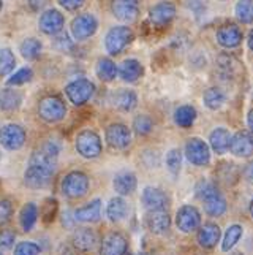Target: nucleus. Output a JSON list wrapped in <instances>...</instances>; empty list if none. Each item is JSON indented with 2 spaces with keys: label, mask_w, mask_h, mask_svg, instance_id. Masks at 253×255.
Here are the masks:
<instances>
[{
  "label": "nucleus",
  "mask_w": 253,
  "mask_h": 255,
  "mask_svg": "<svg viewBox=\"0 0 253 255\" xmlns=\"http://www.w3.org/2000/svg\"><path fill=\"white\" fill-rule=\"evenodd\" d=\"M0 255H3V254H2V252H0Z\"/></svg>",
  "instance_id": "obj_55"
},
{
  "label": "nucleus",
  "mask_w": 253,
  "mask_h": 255,
  "mask_svg": "<svg viewBox=\"0 0 253 255\" xmlns=\"http://www.w3.org/2000/svg\"><path fill=\"white\" fill-rule=\"evenodd\" d=\"M57 168V159L45 151H37L30 155L29 165L24 173V182L30 189H43L49 186Z\"/></svg>",
  "instance_id": "obj_1"
},
{
  "label": "nucleus",
  "mask_w": 253,
  "mask_h": 255,
  "mask_svg": "<svg viewBox=\"0 0 253 255\" xmlns=\"http://www.w3.org/2000/svg\"><path fill=\"white\" fill-rule=\"evenodd\" d=\"M191 2H195V0H191Z\"/></svg>",
  "instance_id": "obj_56"
},
{
  "label": "nucleus",
  "mask_w": 253,
  "mask_h": 255,
  "mask_svg": "<svg viewBox=\"0 0 253 255\" xmlns=\"http://www.w3.org/2000/svg\"><path fill=\"white\" fill-rule=\"evenodd\" d=\"M112 102H114V107L120 111H133L136 108L138 105V97L133 91L130 89H120L119 92L114 94V99H112Z\"/></svg>",
  "instance_id": "obj_28"
},
{
  "label": "nucleus",
  "mask_w": 253,
  "mask_h": 255,
  "mask_svg": "<svg viewBox=\"0 0 253 255\" xmlns=\"http://www.w3.org/2000/svg\"><path fill=\"white\" fill-rule=\"evenodd\" d=\"M16 233L13 230H0V249L8 251L14 246Z\"/></svg>",
  "instance_id": "obj_45"
},
{
  "label": "nucleus",
  "mask_w": 253,
  "mask_h": 255,
  "mask_svg": "<svg viewBox=\"0 0 253 255\" xmlns=\"http://www.w3.org/2000/svg\"><path fill=\"white\" fill-rule=\"evenodd\" d=\"M230 143H231V135L223 127L212 130L211 135H209V144H211L212 151L220 155L225 154L226 151H230Z\"/></svg>",
  "instance_id": "obj_25"
},
{
  "label": "nucleus",
  "mask_w": 253,
  "mask_h": 255,
  "mask_svg": "<svg viewBox=\"0 0 253 255\" xmlns=\"http://www.w3.org/2000/svg\"><path fill=\"white\" fill-rule=\"evenodd\" d=\"M204 209H206V213L209 216L220 217L222 214H225V211H226V201H225V198L222 195L214 197L211 200L204 201Z\"/></svg>",
  "instance_id": "obj_38"
},
{
  "label": "nucleus",
  "mask_w": 253,
  "mask_h": 255,
  "mask_svg": "<svg viewBox=\"0 0 253 255\" xmlns=\"http://www.w3.org/2000/svg\"><path fill=\"white\" fill-rule=\"evenodd\" d=\"M93 92H95L93 83L85 80V78L75 80L70 84H67V87H65V94L68 97V100L73 105H76V107H80V105H84V103L89 102L92 99Z\"/></svg>",
  "instance_id": "obj_5"
},
{
  "label": "nucleus",
  "mask_w": 253,
  "mask_h": 255,
  "mask_svg": "<svg viewBox=\"0 0 253 255\" xmlns=\"http://www.w3.org/2000/svg\"><path fill=\"white\" fill-rule=\"evenodd\" d=\"M128 214V205L122 197H114L109 200L106 206V216L111 222H120L124 221Z\"/></svg>",
  "instance_id": "obj_26"
},
{
  "label": "nucleus",
  "mask_w": 253,
  "mask_h": 255,
  "mask_svg": "<svg viewBox=\"0 0 253 255\" xmlns=\"http://www.w3.org/2000/svg\"><path fill=\"white\" fill-rule=\"evenodd\" d=\"M25 143V130L17 124H6L0 128V144L6 151H17Z\"/></svg>",
  "instance_id": "obj_10"
},
{
  "label": "nucleus",
  "mask_w": 253,
  "mask_h": 255,
  "mask_svg": "<svg viewBox=\"0 0 253 255\" xmlns=\"http://www.w3.org/2000/svg\"><path fill=\"white\" fill-rule=\"evenodd\" d=\"M21 54L24 59L27 60H35L40 54H41V49H43V45L41 41L37 40V38H25L22 43H21Z\"/></svg>",
  "instance_id": "obj_34"
},
{
  "label": "nucleus",
  "mask_w": 253,
  "mask_h": 255,
  "mask_svg": "<svg viewBox=\"0 0 253 255\" xmlns=\"http://www.w3.org/2000/svg\"><path fill=\"white\" fill-rule=\"evenodd\" d=\"M38 221V208L35 203H27L24 205L19 214V224L22 227L24 232H32V228L35 227Z\"/></svg>",
  "instance_id": "obj_31"
},
{
  "label": "nucleus",
  "mask_w": 253,
  "mask_h": 255,
  "mask_svg": "<svg viewBox=\"0 0 253 255\" xmlns=\"http://www.w3.org/2000/svg\"><path fill=\"white\" fill-rule=\"evenodd\" d=\"M185 157L196 166H206L211 162V147L201 138H190L185 144Z\"/></svg>",
  "instance_id": "obj_7"
},
{
  "label": "nucleus",
  "mask_w": 253,
  "mask_h": 255,
  "mask_svg": "<svg viewBox=\"0 0 253 255\" xmlns=\"http://www.w3.org/2000/svg\"><path fill=\"white\" fill-rule=\"evenodd\" d=\"M247 126H249V128L253 131V110L249 113V116H247Z\"/></svg>",
  "instance_id": "obj_48"
},
{
  "label": "nucleus",
  "mask_w": 253,
  "mask_h": 255,
  "mask_svg": "<svg viewBox=\"0 0 253 255\" xmlns=\"http://www.w3.org/2000/svg\"><path fill=\"white\" fill-rule=\"evenodd\" d=\"M217 43L226 49H234L242 43V30L236 24H225L217 30Z\"/></svg>",
  "instance_id": "obj_16"
},
{
  "label": "nucleus",
  "mask_w": 253,
  "mask_h": 255,
  "mask_svg": "<svg viewBox=\"0 0 253 255\" xmlns=\"http://www.w3.org/2000/svg\"><path fill=\"white\" fill-rule=\"evenodd\" d=\"M225 100H226V95H225V92L220 89V87H209V89L203 95L204 105L212 111L222 108Z\"/></svg>",
  "instance_id": "obj_32"
},
{
  "label": "nucleus",
  "mask_w": 253,
  "mask_h": 255,
  "mask_svg": "<svg viewBox=\"0 0 253 255\" xmlns=\"http://www.w3.org/2000/svg\"><path fill=\"white\" fill-rule=\"evenodd\" d=\"M195 195L201 201H207L214 197H219L220 192H219V187H217V184L211 181H199L195 187Z\"/></svg>",
  "instance_id": "obj_33"
},
{
  "label": "nucleus",
  "mask_w": 253,
  "mask_h": 255,
  "mask_svg": "<svg viewBox=\"0 0 253 255\" xmlns=\"http://www.w3.org/2000/svg\"><path fill=\"white\" fill-rule=\"evenodd\" d=\"M38 114L43 121L52 124V122H59L65 118L67 107L59 97H46L38 105Z\"/></svg>",
  "instance_id": "obj_6"
},
{
  "label": "nucleus",
  "mask_w": 253,
  "mask_h": 255,
  "mask_svg": "<svg viewBox=\"0 0 253 255\" xmlns=\"http://www.w3.org/2000/svg\"><path fill=\"white\" fill-rule=\"evenodd\" d=\"M247 45H249V48L253 51V29L249 32V38H247Z\"/></svg>",
  "instance_id": "obj_49"
},
{
  "label": "nucleus",
  "mask_w": 253,
  "mask_h": 255,
  "mask_svg": "<svg viewBox=\"0 0 253 255\" xmlns=\"http://www.w3.org/2000/svg\"><path fill=\"white\" fill-rule=\"evenodd\" d=\"M76 151L84 159H97L101 154V138L93 130H83L76 136Z\"/></svg>",
  "instance_id": "obj_4"
},
{
  "label": "nucleus",
  "mask_w": 253,
  "mask_h": 255,
  "mask_svg": "<svg viewBox=\"0 0 253 255\" xmlns=\"http://www.w3.org/2000/svg\"><path fill=\"white\" fill-rule=\"evenodd\" d=\"M231 255H242L241 252H234V254H231Z\"/></svg>",
  "instance_id": "obj_52"
},
{
  "label": "nucleus",
  "mask_w": 253,
  "mask_h": 255,
  "mask_svg": "<svg viewBox=\"0 0 253 255\" xmlns=\"http://www.w3.org/2000/svg\"><path fill=\"white\" fill-rule=\"evenodd\" d=\"M196 116L198 113L191 105H182V107H179L174 111V122H176V126L182 128H188L195 124Z\"/></svg>",
  "instance_id": "obj_29"
},
{
  "label": "nucleus",
  "mask_w": 253,
  "mask_h": 255,
  "mask_svg": "<svg viewBox=\"0 0 253 255\" xmlns=\"http://www.w3.org/2000/svg\"><path fill=\"white\" fill-rule=\"evenodd\" d=\"M16 65V57L11 49L2 48L0 49V76L10 75Z\"/></svg>",
  "instance_id": "obj_37"
},
{
  "label": "nucleus",
  "mask_w": 253,
  "mask_h": 255,
  "mask_svg": "<svg viewBox=\"0 0 253 255\" xmlns=\"http://www.w3.org/2000/svg\"><path fill=\"white\" fill-rule=\"evenodd\" d=\"M154 128V121L151 119V116H147V114H141V116H136L135 121H133V130L135 133L138 135H149Z\"/></svg>",
  "instance_id": "obj_39"
},
{
  "label": "nucleus",
  "mask_w": 253,
  "mask_h": 255,
  "mask_svg": "<svg viewBox=\"0 0 253 255\" xmlns=\"http://www.w3.org/2000/svg\"><path fill=\"white\" fill-rule=\"evenodd\" d=\"M97 235L90 228H78L72 236V243L76 249H80L83 252L92 251L97 246Z\"/></svg>",
  "instance_id": "obj_23"
},
{
  "label": "nucleus",
  "mask_w": 253,
  "mask_h": 255,
  "mask_svg": "<svg viewBox=\"0 0 253 255\" xmlns=\"http://www.w3.org/2000/svg\"><path fill=\"white\" fill-rule=\"evenodd\" d=\"M176 225L179 230L184 233H191L195 230H199V227H201V214H199V211L191 205L182 206L176 213Z\"/></svg>",
  "instance_id": "obj_9"
},
{
  "label": "nucleus",
  "mask_w": 253,
  "mask_h": 255,
  "mask_svg": "<svg viewBox=\"0 0 253 255\" xmlns=\"http://www.w3.org/2000/svg\"><path fill=\"white\" fill-rule=\"evenodd\" d=\"M100 217H101V200L100 198H95L90 203H87L83 208H78L75 211L76 222L93 224V222H98Z\"/></svg>",
  "instance_id": "obj_22"
},
{
  "label": "nucleus",
  "mask_w": 253,
  "mask_h": 255,
  "mask_svg": "<svg viewBox=\"0 0 253 255\" xmlns=\"http://www.w3.org/2000/svg\"><path fill=\"white\" fill-rule=\"evenodd\" d=\"M133 40V32L127 25H116L109 29V32L104 37V48L111 56H117L124 51Z\"/></svg>",
  "instance_id": "obj_2"
},
{
  "label": "nucleus",
  "mask_w": 253,
  "mask_h": 255,
  "mask_svg": "<svg viewBox=\"0 0 253 255\" xmlns=\"http://www.w3.org/2000/svg\"><path fill=\"white\" fill-rule=\"evenodd\" d=\"M89 178L83 171H70L64 176L62 179V193L65 197L78 200L83 198L87 192H89Z\"/></svg>",
  "instance_id": "obj_3"
},
{
  "label": "nucleus",
  "mask_w": 253,
  "mask_h": 255,
  "mask_svg": "<svg viewBox=\"0 0 253 255\" xmlns=\"http://www.w3.org/2000/svg\"><path fill=\"white\" fill-rule=\"evenodd\" d=\"M230 151L236 157H244V159L252 157L253 155V133L246 130H241L238 133H234L231 136Z\"/></svg>",
  "instance_id": "obj_15"
},
{
  "label": "nucleus",
  "mask_w": 253,
  "mask_h": 255,
  "mask_svg": "<svg viewBox=\"0 0 253 255\" xmlns=\"http://www.w3.org/2000/svg\"><path fill=\"white\" fill-rule=\"evenodd\" d=\"M95 73L104 83H111L114 78L119 75V67L112 62L111 59L103 57L97 62V67H95Z\"/></svg>",
  "instance_id": "obj_30"
},
{
  "label": "nucleus",
  "mask_w": 253,
  "mask_h": 255,
  "mask_svg": "<svg viewBox=\"0 0 253 255\" xmlns=\"http://www.w3.org/2000/svg\"><path fill=\"white\" fill-rule=\"evenodd\" d=\"M167 166L171 174H179L180 166H182V154L179 149H171L167 154Z\"/></svg>",
  "instance_id": "obj_41"
},
{
  "label": "nucleus",
  "mask_w": 253,
  "mask_h": 255,
  "mask_svg": "<svg viewBox=\"0 0 253 255\" xmlns=\"http://www.w3.org/2000/svg\"><path fill=\"white\" fill-rule=\"evenodd\" d=\"M249 211H250V216L253 217V200L250 201V206H249Z\"/></svg>",
  "instance_id": "obj_50"
},
{
  "label": "nucleus",
  "mask_w": 253,
  "mask_h": 255,
  "mask_svg": "<svg viewBox=\"0 0 253 255\" xmlns=\"http://www.w3.org/2000/svg\"><path fill=\"white\" fill-rule=\"evenodd\" d=\"M0 160H2V152H0Z\"/></svg>",
  "instance_id": "obj_54"
},
{
  "label": "nucleus",
  "mask_w": 253,
  "mask_h": 255,
  "mask_svg": "<svg viewBox=\"0 0 253 255\" xmlns=\"http://www.w3.org/2000/svg\"><path fill=\"white\" fill-rule=\"evenodd\" d=\"M57 200L56 198H46L45 203L41 206V217H43V222L45 224H49L56 219V214H57Z\"/></svg>",
  "instance_id": "obj_40"
},
{
  "label": "nucleus",
  "mask_w": 253,
  "mask_h": 255,
  "mask_svg": "<svg viewBox=\"0 0 253 255\" xmlns=\"http://www.w3.org/2000/svg\"><path fill=\"white\" fill-rule=\"evenodd\" d=\"M106 143L117 151H124L132 143V130L124 124H111L106 128Z\"/></svg>",
  "instance_id": "obj_11"
},
{
  "label": "nucleus",
  "mask_w": 253,
  "mask_h": 255,
  "mask_svg": "<svg viewBox=\"0 0 253 255\" xmlns=\"http://www.w3.org/2000/svg\"><path fill=\"white\" fill-rule=\"evenodd\" d=\"M85 0H59V3L62 8H65L67 11H76L84 5Z\"/></svg>",
  "instance_id": "obj_46"
},
{
  "label": "nucleus",
  "mask_w": 253,
  "mask_h": 255,
  "mask_svg": "<svg viewBox=\"0 0 253 255\" xmlns=\"http://www.w3.org/2000/svg\"><path fill=\"white\" fill-rule=\"evenodd\" d=\"M244 178H246L250 184H253V162H250L246 168H244Z\"/></svg>",
  "instance_id": "obj_47"
},
{
  "label": "nucleus",
  "mask_w": 253,
  "mask_h": 255,
  "mask_svg": "<svg viewBox=\"0 0 253 255\" xmlns=\"http://www.w3.org/2000/svg\"><path fill=\"white\" fill-rule=\"evenodd\" d=\"M220 236H222L220 227L214 222H207L203 227H199L196 240H198V244L201 246V248L212 249L217 246V243L220 241Z\"/></svg>",
  "instance_id": "obj_21"
},
{
  "label": "nucleus",
  "mask_w": 253,
  "mask_h": 255,
  "mask_svg": "<svg viewBox=\"0 0 253 255\" xmlns=\"http://www.w3.org/2000/svg\"><path fill=\"white\" fill-rule=\"evenodd\" d=\"M141 201L147 211H167L169 206V198L162 189L147 186L141 193Z\"/></svg>",
  "instance_id": "obj_12"
},
{
  "label": "nucleus",
  "mask_w": 253,
  "mask_h": 255,
  "mask_svg": "<svg viewBox=\"0 0 253 255\" xmlns=\"http://www.w3.org/2000/svg\"><path fill=\"white\" fill-rule=\"evenodd\" d=\"M0 10H2V0H0Z\"/></svg>",
  "instance_id": "obj_53"
},
{
  "label": "nucleus",
  "mask_w": 253,
  "mask_h": 255,
  "mask_svg": "<svg viewBox=\"0 0 253 255\" xmlns=\"http://www.w3.org/2000/svg\"><path fill=\"white\" fill-rule=\"evenodd\" d=\"M111 11L122 22H133L139 14V0H112Z\"/></svg>",
  "instance_id": "obj_13"
},
{
  "label": "nucleus",
  "mask_w": 253,
  "mask_h": 255,
  "mask_svg": "<svg viewBox=\"0 0 253 255\" xmlns=\"http://www.w3.org/2000/svg\"><path fill=\"white\" fill-rule=\"evenodd\" d=\"M14 255H40V246L33 241H22L14 248Z\"/></svg>",
  "instance_id": "obj_43"
},
{
  "label": "nucleus",
  "mask_w": 253,
  "mask_h": 255,
  "mask_svg": "<svg viewBox=\"0 0 253 255\" xmlns=\"http://www.w3.org/2000/svg\"><path fill=\"white\" fill-rule=\"evenodd\" d=\"M40 30L46 35H57L62 32L65 25V17L64 14L57 10H48L40 16Z\"/></svg>",
  "instance_id": "obj_18"
},
{
  "label": "nucleus",
  "mask_w": 253,
  "mask_h": 255,
  "mask_svg": "<svg viewBox=\"0 0 253 255\" xmlns=\"http://www.w3.org/2000/svg\"><path fill=\"white\" fill-rule=\"evenodd\" d=\"M242 236V227L241 225H231L228 227L225 236H223V243H222V251L223 252H230L234 246H236Z\"/></svg>",
  "instance_id": "obj_36"
},
{
  "label": "nucleus",
  "mask_w": 253,
  "mask_h": 255,
  "mask_svg": "<svg viewBox=\"0 0 253 255\" xmlns=\"http://www.w3.org/2000/svg\"><path fill=\"white\" fill-rule=\"evenodd\" d=\"M22 103V94L16 89H10V87H5V89L0 91V110L3 111H16L21 107Z\"/></svg>",
  "instance_id": "obj_27"
},
{
  "label": "nucleus",
  "mask_w": 253,
  "mask_h": 255,
  "mask_svg": "<svg viewBox=\"0 0 253 255\" xmlns=\"http://www.w3.org/2000/svg\"><path fill=\"white\" fill-rule=\"evenodd\" d=\"M176 17V6L171 2H159L149 10V21L155 27H165Z\"/></svg>",
  "instance_id": "obj_14"
},
{
  "label": "nucleus",
  "mask_w": 253,
  "mask_h": 255,
  "mask_svg": "<svg viewBox=\"0 0 253 255\" xmlns=\"http://www.w3.org/2000/svg\"><path fill=\"white\" fill-rule=\"evenodd\" d=\"M13 216V205L10 200H0V227L6 225L11 221Z\"/></svg>",
  "instance_id": "obj_44"
},
{
  "label": "nucleus",
  "mask_w": 253,
  "mask_h": 255,
  "mask_svg": "<svg viewBox=\"0 0 253 255\" xmlns=\"http://www.w3.org/2000/svg\"><path fill=\"white\" fill-rule=\"evenodd\" d=\"M32 76H33L32 68L24 67V68H19V70H17V72L10 78V80L6 81V84H8V86H21V84L29 83V81L32 80Z\"/></svg>",
  "instance_id": "obj_42"
},
{
  "label": "nucleus",
  "mask_w": 253,
  "mask_h": 255,
  "mask_svg": "<svg viewBox=\"0 0 253 255\" xmlns=\"http://www.w3.org/2000/svg\"><path fill=\"white\" fill-rule=\"evenodd\" d=\"M136 255H149V254H146V252H139V254H136Z\"/></svg>",
  "instance_id": "obj_51"
},
{
  "label": "nucleus",
  "mask_w": 253,
  "mask_h": 255,
  "mask_svg": "<svg viewBox=\"0 0 253 255\" xmlns=\"http://www.w3.org/2000/svg\"><path fill=\"white\" fill-rule=\"evenodd\" d=\"M144 68L136 59H127L119 65V76L125 83H136L143 76Z\"/></svg>",
  "instance_id": "obj_24"
},
{
  "label": "nucleus",
  "mask_w": 253,
  "mask_h": 255,
  "mask_svg": "<svg viewBox=\"0 0 253 255\" xmlns=\"http://www.w3.org/2000/svg\"><path fill=\"white\" fill-rule=\"evenodd\" d=\"M97 29H98V21L90 13H83L80 16H76L72 22V35L78 41L90 38L92 35H95Z\"/></svg>",
  "instance_id": "obj_8"
},
{
  "label": "nucleus",
  "mask_w": 253,
  "mask_h": 255,
  "mask_svg": "<svg viewBox=\"0 0 253 255\" xmlns=\"http://www.w3.org/2000/svg\"><path fill=\"white\" fill-rule=\"evenodd\" d=\"M128 244L120 233H109L103 238L100 255H127Z\"/></svg>",
  "instance_id": "obj_19"
},
{
  "label": "nucleus",
  "mask_w": 253,
  "mask_h": 255,
  "mask_svg": "<svg viewBox=\"0 0 253 255\" xmlns=\"http://www.w3.org/2000/svg\"><path fill=\"white\" fill-rule=\"evenodd\" d=\"M138 186V179H136V174L130 170H120L116 173L114 176V181H112V187L114 190L119 193L120 197H125L133 193L136 190Z\"/></svg>",
  "instance_id": "obj_20"
},
{
  "label": "nucleus",
  "mask_w": 253,
  "mask_h": 255,
  "mask_svg": "<svg viewBox=\"0 0 253 255\" xmlns=\"http://www.w3.org/2000/svg\"><path fill=\"white\" fill-rule=\"evenodd\" d=\"M146 227L154 235L168 233L171 227V217L168 211H147L146 214Z\"/></svg>",
  "instance_id": "obj_17"
},
{
  "label": "nucleus",
  "mask_w": 253,
  "mask_h": 255,
  "mask_svg": "<svg viewBox=\"0 0 253 255\" xmlns=\"http://www.w3.org/2000/svg\"><path fill=\"white\" fill-rule=\"evenodd\" d=\"M234 14L242 24H253V0H238Z\"/></svg>",
  "instance_id": "obj_35"
}]
</instances>
